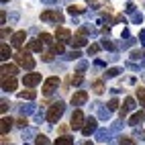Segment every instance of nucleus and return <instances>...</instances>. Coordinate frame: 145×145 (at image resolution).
Wrapping results in <instances>:
<instances>
[{
	"label": "nucleus",
	"instance_id": "nucleus-1",
	"mask_svg": "<svg viewBox=\"0 0 145 145\" xmlns=\"http://www.w3.org/2000/svg\"><path fill=\"white\" fill-rule=\"evenodd\" d=\"M63 110H65V104H63L61 100H57V102H53V104L49 106V110H47L45 119L49 121L51 125H55L57 121H59V119L63 117Z\"/></svg>",
	"mask_w": 145,
	"mask_h": 145
},
{
	"label": "nucleus",
	"instance_id": "nucleus-2",
	"mask_svg": "<svg viewBox=\"0 0 145 145\" xmlns=\"http://www.w3.org/2000/svg\"><path fill=\"white\" fill-rule=\"evenodd\" d=\"M14 61H16V65L25 67V70H29V72H31L33 67H35V59L31 57L29 49H21V51H16V53H14Z\"/></svg>",
	"mask_w": 145,
	"mask_h": 145
},
{
	"label": "nucleus",
	"instance_id": "nucleus-3",
	"mask_svg": "<svg viewBox=\"0 0 145 145\" xmlns=\"http://www.w3.org/2000/svg\"><path fill=\"white\" fill-rule=\"evenodd\" d=\"M80 131H82L84 137H90V135H94L96 131H98V119H96V117H88V119L84 121V127H82Z\"/></svg>",
	"mask_w": 145,
	"mask_h": 145
},
{
	"label": "nucleus",
	"instance_id": "nucleus-4",
	"mask_svg": "<svg viewBox=\"0 0 145 145\" xmlns=\"http://www.w3.org/2000/svg\"><path fill=\"white\" fill-rule=\"evenodd\" d=\"M41 21L51 23V25H59V23H63V14L59 10H45V12H41Z\"/></svg>",
	"mask_w": 145,
	"mask_h": 145
},
{
	"label": "nucleus",
	"instance_id": "nucleus-5",
	"mask_svg": "<svg viewBox=\"0 0 145 145\" xmlns=\"http://www.w3.org/2000/svg\"><path fill=\"white\" fill-rule=\"evenodd\" d=\"M84 121H86L84 112H82L80 108H76V110L72 112V117H70V127H72L74 131H78V129H82V127H84Z\"/></svg>",
	"mask_w": 145,
	"mask_h": 145
},
{
	"label": "nucleus",
	"instance_id": "nucleus-6",
	"mask_svg": "<svg viewBox=\"0 0 145 145\" xmlns=\"http://www.w3.org/2000/svg\"><path fill=\"white\" fill-rule=\"evenodd\" d=\"M57 86H59V78H57V76L47 78V80L43 82V94H45V96H51V94L57 90Z\"/></svg>",
	"mask_w": 145,
	"mask_h": 145
},
{
	"label": "nucleus",
	"instance_id": "nucleus-7",
	"mask_svg": "<svg viewBox=\"0 0 145 145\" xmlns=\"http://www.w3.org/2000/svg\"><path fill=\"white\" fill-rule=\"evenodd\" d=\"M23 84L27 86V88H33V86L41 84V74H39V72H31V74H25V78H23Z\"/></svg>",
	"mask_w": 145,
	"mask_h": 145
},
{
	"label": "nucleus",
	"instance_id": "nucleus-8",
	"mask_svg": "<svg viewBox=\"0 0 145 145\" xmlns=\"http://www.w3.org/2000/svg\"><path fill=\"white\" fill-rule=\"evenodd\" d=\"M133 108H135V98H133V96H127V98H125V102H123V106L119 108V117L125 119V117H127V112L133 110Z\"/></svg>",
	"mask_w": 145,
	"mask_h": 145
},
{
	"label": "nucleus",
	"instance_id": "nucleus-9",
	"mask_svg": "<svg viewBox=\"0 0 145 145\" xmlns=\"http://www.w3.org/2000/svg\"><path fill=\"white\" fill-rule=\"evenodd\" d=\"M55 39H57V41H61V43L72 41V33H70V29H65V27H57V29H55Z\"/></svg>",
	"mask_w": 145,
	"mask_h": 145
},
{
	"label": "nucleus",
	"instance_id": "nucleus-10",
	"mask_svg": "<svg viewBox=\"0 0 145 145\" xmlns=\"http://www.w3.org/2000/svg\"><path fill=\"white\" fill-rule=\"evenodd\" d=\"M14 90H16L14 76H2V92H14Z\"/></svg>",
	"mask_w": 145,
	"mask_h": 145
},
{
	"label": "nucleus",
	"instance_id": "nucleus-11",
	"mask_svg": "<svg viewBox=\"0 0 145 145\" xmlns=\"http://www.w3.org/2000/svg\"><path fill=\"white\" fill-rule=\"evenodd\" d=\"M86 100H88V92L86 90H78V92L72 94V104L74 106H82V104H86Z\"/></svg>",
	"mask_w": 145,
	"mask_h": 145
},
{
	"label": "nucleus",
	"instance_id": "nucleus-12",
	"mask_svg": "<svg viewBox=\"0 0 145 145\" xmlns=\"http://www.w3.org/2000/svg\"><path fill=\"white\" fill-rule=\"evenodd\" d=\"M25 39H27V33H25V31H16V33H12V39H10V43H12V47L21 49V47H23V43H25Z\"/></svg>",
	"mask_w": 145,
	"mask_h": 145
},
{
	"label": "nucleus",
	"instance_id": "nucleus-13",
	"mask_svg": "<svg viewBox=\"0 0 145 145\" xmlns=\"http://www.w3.org/2000/svg\"><path fill=\"white\" fill-rule=\"evenodd\" d=\"M12 125H14V119H10V117H6V114H4V117L0 119V133L6 135L8 131L12 129Z\"/></svg>",
	"mask_w": 145,
	"mask_h": 145
},
{
	"label": "nucleus",
	"instance_id": "nucleus-14",
	"mask_svg": "<svg viewBox=\"0 0 145 145\" xmlns=\"http://www.w3.org/2000/svg\"><path fill=\"white\" fill-rule=\"evenodd\" d=\"M70 43L76 47V49H78V47H84L86 43H88V39H86V35H84V33H78L76 37H72V41H70Z\"/></svg>",
	"mask_w": 145,
	"mask_h": 145
},
{
	"label": "nucleus",
	"instance_id": "nucleus-15",
	"mask_svg": "<svg viewBox=\"0 0 145 145\" xmlns=\"http://www.w3.org/2000/svg\"><path fill=\"white\" fill-rule=\"evenodd\" d=\"M143 121H145V112H143V110H139V112H135L133 117L129 119V125H131V127H137V125H141Z\"/></svg>",
	"mask_w": 145,
	"mask_h": 145
},
{
	"label": "nucleus",
	"instance_id": "nucleus-16",
	"mask_svg": "<svg viewBox=\"0 0 145 145\" xmlns=\"http://www.w3.org/2000/svg\"><path fill=\"white\" fill-rule=\"evenodd\" d=\"M0 72H2V76H14L16 72H18V67L14 65V63H2V70H0Z\"/></svg>",
	"mask_w": 145,
	"mask_h": 145
},
{
	"label": "nucleus",
	"instance_id": "nucleus-17",
	"mask_svg": "<svg viewBox=\"0 0 145 145\" xmlns=\"http://www.w3.org/2000/svg\"><path fill=\"white\" fill-rule=\"evenodd\" d=\"M35 96H37V92H35L33 88H27V90H21V92H18V98H21V100H33Z\"/></svg>",
	"mask_w": 145,
	"mask_h": 145
},
{
	"label": "nucleus",
	"instance_id": "nucleus-18",
	"mask_svg": "<svg viewBox=\"0 0 145 145\" xmlns=\"http://www.w3.org/2000/svg\"><path fill=\"white\" fill-rule=\"evenodd\" d=\"M0 57H2V61H6L8 57H14V55H12V49H10V47H8L6 43L0 45Z\"/></svg>",
	"mask_w": 145,
	"mask_h": 145
},
{
	"label": "nucleus",
	"instance_id": "nucleus-19",
	"mask_svg": "<svg viewBox=\"0 0 145 145\" xmlns=\"http://www.w3.org/2000/svg\"><path fill=\"white\" fill-rule=\"evenodd\" d=\"M43 45H45V43H43L41 39H33L31 43L27 45V49H29V51H41V49H43Z\"/></svg>",
	"mask_w": 145,
	"mask_h": 145
},
{
	"label": "nucleus",
	"instance_id": "nucleus-20",
	"mask_svg": "<svg viewBox=\"0 0 145 145\" xmlns=\"http://www.w3.org/2000/svg\"><path fill=\"white\" fill-rule=\"evenodd\" d=\"M110 108H104V106H98V121H110Z\"/></svg>",
	"mask_w": 145,
	"mask_h": 145
},
{
	"label": "nucleus",
	"instance_id": "nucleus-21",
	"mask_svg": "<svg viewBox=\"0 0 145 145\" xmlns=\"http://www.w3.org/2000/svg\"><path fill=\"white\" fill-rule=\"evenodd\" d=\"M96 135H98V137H96L98 141H106V139H110L112 131H110V129H98V131H96Z\"/></svg>",
	"mask_w": 145,
	"mask_h": 145
},
{
	"label": "nucleus",
	"instance_id": "nucleus-22",
	"mask_svg": "<svg viewBox=\"0 0 145 145\" xmlns=\"http://www.w3.org/2000/svg\"><path fill=\"white\" fill-rule=\"evenodd\" d=\"M53 145H74V137H67V135H63V137H57Z\"/></svg>",
	"mask_w": 145,
	"mask_h": 145
},
{
	"label": "nucleus",
	"instance_id": "nucleus-23",
	"mask_svg": "<svg viewBox=\"0 0 145 145\" xmlns=\"http://www.w3.org/2000/svg\"><path fill=\"white\" fill-rule=\"evenodd\" d=\"M82 82H84V72H82V70H78V74L72 76V86H76V88H78Z\"/></svg>",
	"mask_w": 145,
	"mask_h": 145
},
{
	"label": "nucleus",
	"instance_id": "nucleus-24",
	"mask_svg": "<svg viewBox=\"0 0 145 145\" xmlns=\"http://www.w3.org/2000/svg\"><path fill=\"white\" fill-rule=\"evenodd\" d=\"M92 90H94L96 94H102V92H104V82H102V80H94Z\"/></svg>",
	"mask_w": 145,
	"mask_h": 145
},
{
	"label": "nucleus",
	"instance_id": "nucleus-25",
	"mask_svg": "<svg viewBox=\"0 0 145 145\" xmlns=\"http://www.w3.org/2000/svg\"><path fill=\"white\" fill-rule=\"evenodd\" d=\"M39 39H41L45 45H53V37H51L49 33H41V35H39Z\"/></svg>",
	"mask_w": 145,
	"mask_h": 145
},
{
	"label": "nucleus",
	"instance_id": "nucleus-26",
	"mask_svg": "<svg viewBox=\"0 0 145 145\" xmlns=\"http://www.w3.org/2000/svg\"><path fill=\"white\" fill-rule=\"evenodd\" d=\"M84 10H86L84 6H74V4L67 6V12H70V14H80V12H84Z\"/></svg>",
	"mask_w": 145,
	"mask_h": 145
},
{
	"label": "nucleus",
	"instance_id": "nucleus-27",
	"mask_svg": "<svg viewBox=\"0 0 145 145\" xmlns=\"http://www.w3.org/2000/svg\"><path fill=\"white\" fill-rule=\"evenodd\" d=\"M135 94H137V98H139V102L145 106V88H141V86H139V88L137 90H135Z\"/></svg>",
	"mask_w": 145,
	"mask_h": 145
},
{
	"label": "nucleus",
	"instance_id": "nucleus-28",
	"mask_svg": "<svg viewBox=\"0 0 145 145\" xmlns=\"http://www.w3.org/2000/svg\"><path fill=\"white\" fill-rule=\"evenodd\" d=\"M121 74V67H110V70H106V78H117Z\"/></svg>",
	"mask_w": 145,
	"mask_h": 145
},
{
	"label": "nucleus",
	"instance_id": "nucleus-29",
	"mask_svg": "<svg viewBox=\"0 0 145 145\" xmlns=\"http://www.w3.org/2000/svg\"><path fill=\"white\" fill-rule=\"evenodd\" d=\"M27 125H29L27 117H25V114H21V117L16 119V127H21V129H27Z\"/></svg>",
	"mask_w": 145,
	"mask_h": 145
},
{
	"label": "nucleus",
	"instance_id": "nucleus-30",
	"mask_svg": "<svg viewBox=\"0 0 145 145\" xmlns=\"http://www.w3.org/2000/svg\"><path fill=\"white\" fill-rule=\"evenodd\" d=\"M51 49H53L55 53H63V51H65V47H63V43H61V41H57V43H53V45H51Z\"/></svg>",
	"mask_w": 145,
	"mask_h": 145
},
{
	"label": "nucleus",
	"instance_id": "nucleus-31",
	"mask_svg": "<svg viewBox=\"0 0 145 145\" xmlns=\"http://www.w3.org/2000/svg\"><path fill=\"white\" fill-rule=\"evenodd\" d=\"M35 145H49V139H47L45 135H37V139H35Z\"/></svg>",
	"mask_w": 145,
	"mask_h": 145
},
{
	"label": "nucleus",
	"instance_id": "nucleus-32",
	"mask_svg": "<svg viewBox=\"0 0 145 145\" xmlns=\"http://www.w3.org/2000/svg\"><path fill=\"white\" fill-rule=\"evenodd\" d=\"M100 47L102 45H98V43H94V45H88V55H96L100 51Z\"/></svg>",
	"mask_w": 145,
	"mask_h": 145
},
{
	"label": "nucleus",
	"instance_id": "nucleus-33",
	"mask_svg": "<svg viewBox=\"0 0 145 145\" xmlns=\"http://www.w3.org/2000/svg\"><path fill=\"white\" fill-rule=\"evenodd\" d=\"M35 110V106L33 104H27V106H21V114H25V117H27V114H31Z\"/></svg>",
	"mask_w": 145,
	"mask_h": 145
},
{
	"label": "nucleus",
	"instance_id": "nucleus-34",
	"mask_svg": "<svg viewBox=\"0 0 145 145\" xmlns=\"http://www.w3.org/2000/svg\"><path fill=\"white\" fill-rule=\"evenodd\" d=\"M143 53H145V51H139V49L131 51V59H133V61H137V59H143Z\"/></svg>",
	"mask_w": 145,
	"mask_h": 145
},
{
	"label": "nucleus",
	"instance_id": "nucleus-35",
	"mask_svg": "<svg viewBox=\"0 0 145 145\" xmlns=\"http://www.w3.org/2000/svg\"><path fill=\"white\" fill-rule=\"evenodd\" d=\"M119 145H135V139L133 137H121L119 139Z\"/></svg>",
	"mask_w": 145,
	"mask_h": 145
},
{
	"label": "nucleus",
	"instance_id": "nucleus-36",
	"mask_svg": "<svg viewBox=\"0 0 145 145\" xmlns=\"http://www.w3.org/2000/svg\"><path fill=\"white\" fill-rule=\"evenodd\" d=\"M80 55H82V53H80V51H78V49H76V47H74V49H72L70 53H67L65 57H67V59H78Z\"/></svg>",
	"mask_w": 145,
	"mask_h": 145
},
{
	"label": "nucleus",
	"instance_id": "nucleus-37",
	"mask_svg": "<svg viewBox=\"0 0 145 145\" xmlns=\"http://www.w3.org/2000/svg\"><path fill=\"white\" fill-rule=\"evenodd\" d=\"M53 53H55L53 49H51V51H45V53L41 55V59H43V61H53Z\"/></svg>",
	"mask_w": 145,
	"mask_h": 145
},
{
	"label": "nucleus",
	"instance_id": "nucleus-38",
	"mask_svg": "<svg viewBox=\"0 0 145 145\" xmlns=\"http://www.w3.org/2000/svg\"><path fill=\"white\" fill-rule=\"evenodd\" d=\"M104 49H110V51H114V43H110L108 39H102V43H100Z\"/></svg>",
	"mask_w": 145,
	"mask_h": 145
},
{
	"label": "nucleus",
	"instance_id": "nucleus-39",
	"mask_svg": "<svg viewBox=\"0 0 145 145\" xmlns=\"http://www.w3.org/2000/svg\"><path fill=\"white\" fill-rule=\"evenodd\" d=\"M108 108H110V110H117V108H119V100H117V98H110Z\"/></svg>",
	"mask_w": 145,
	"mask_h": 145
},
{
	"label": "nucleus",
	"instance_id": "nucleus-40",
	"mask_svg": "<svg viewBox=\"0 0 145 145\" xmlns=\"http://www.w3.org/2000/svg\"><path fill=\"white\" fill-rule=\"evenodd\" d=\"M133 23H137V25L143 23V14L141 12H133Z\"/></svg>",
	"mask_w": 145,
	"mask_h": 145
},
{
	"label": "nucleus",
	"instance_id": "nucleus-41",
	"mask_svg": "<svg viewBox=\"0 0 145 145\" xmlns=\"http://www.w3.org/2000/svg\"><path fill=\"white\" fill-rule=\"evenodd\" d=\"M8 106H10V104H8L6 100H2V102H0V112H2V114H6V110H8Z\"/></svg>",
	"mask_w": 145,
	"mask_h": 145
},
{
	"label": "nucleus",
	"instance_id": "nucleus-42",
	"mask_svg": "<svg viewBox=\"0 0 145 145\" xmlns=\"http://www.w3.org/2000/svg\"><path fill=\"white\" fill-rule=\"evenodd\" d=\"M121 129H123V119H121V123H114L112 127H110V131H112V133H117V131H121Z\"/></svg>",
	"mask_w": 145,
	"mask_h": 145
},
{
	"label": "nucleus",
	"instance_id": "nucleus-43",
	"mask_svg": "<svg viewBox=\"0 0 145 145\" xmlns=\"http://www.w3.org/2000/svg\"><path fill=\"white\" fill-rule=\"evenodd\" d=\"M8 35H10V29H6V27L2 25V39H6Z\"/></svg>",
	"mask_w": 145,
	"mask_h": 145
},
{
	"label": "nucleus",
	"instance_id": "nucleus-44",
	"mask_svg": "<svg viewBox=\"0 0 145 145\" xmlns=\"http://www.w3.org/2000/svg\"><path fill=\"white\" fill-rule=\"evenodd\" d=\"M127 12H135V4L133 2H127Z\"/></svg>",
	"mask_w": 145,
	"mask_h": 145
},
{
	"label": "nucleus",
	"instance_id": "nucleus-45",
	"mask_svg": "<svg viewBox=\"0 0 145 145\" xmlns=\"http://www.w3.org/2000/svg\"><path fill=\"white\" fill-rule=\"evenodd\" d=\"M139 41H141V45H145V29L139 33Z\"/></svg>",
	"mask_w": 145,
	"mask_h": 145
},
{
	"label": "nucleus",
	"instance_id": "nucleus-46",
	"mask_svg": "<svg viewBox=\"0 0 145 145\" xmlns=\"http://www.w3.org/2000/svg\"><path fill=\"white\" fill-rule=\"evenodd\" d=\"M0 21H2V25H6V12H4V10L0 12Z\"/></svg>",
	"mask_w": 145,
	"mask_h": 145
},
{
	"label": "nucleus",
	"instance_id": "nucleus-47",
	"mask_svg": "<svg viewBox=\"0 0 145 145\" xmlns=\"http://www.w3.org/2000/svg\"><path fill=\"white\" fill-rule=\"evenodd\" d=\"M88 4H92V8H98V0H88Z\"/></svg>",
	"mask_w": 145,
	"mask_h": 145
},
{
	"label": "nucleus",
	"instance_id": "nucleus-48",
	"mask_svg": "<svg viewBox=\"0 0 145 145\" xmlns=\"http://www.w3.org/2000/svg\"><path fill=\"white\" fill-rule=\"evenodd\" d=\"M86 65H88L86 61H80V65H78V70H82V72H84V70H86Z\"/></svg>",
	"mask_w": 145,
	"mask_h": 145
},
{
	"label": "nucleus",
	"instance_id": "nucleus-49",
	"mask_svg": "<svg viewBox=\"0 0 145 145\" xmlns=\"http://www.w3.org/2000/svg\"><path fill=\"white\" fill-rule=\"evenodd\" d=\"M94 63H96V65H98V67H104V65H106V63H104V61H102V59H96V61H94Z\"/></svg>",
	"mask_w": 145,
	"mask_h": 145
},
{
	"label": "nucleus",
	"instance_id": "nucleus-50",
	"mask_svg": "<svg viewBox=\"0 0 145 145\" xmlns=\"http://www.w3.org/2000/svg\"><path fill=\"white\" fill-rule=\"evenodd\" d=\"M82 145H94V143H92V141H84Z\"/></svg>",
	"mask_w": 145,
	"mask_h": 145
},
{
	"label": "nucleus",
	"instance_id": "nucleus-51",
	"mask_svg": "<svg viewBox=\"0 0 145 145\" xmlns=\"http://www.w3.org/2000/svg\"><path fill=\"white\" fill-rule=\"evenodd\" d=\"M43 2H47V4H51V2H55V0H43Z\"/></svg>",
	"mask_w": 145,
	"mask_h": 145
},
{
	"label": "nucleus",
	"instance_id": "nucleus-52",
	"mask_svg": "<svg viewBox=\"0 0 145 145\" xmlns=\"http://www.w3.org/2000/svg\"><path fill=\"white\" fill-rule=\"evenodd\" d=\"M141 61H143V67H145V53H143V59H141Z\"/></svg>",
	"mask_w": 145,
	"mask_h": 145
},
{
	"label": "nucleus",
	"instance_id": "nucleus-53",
	"mask_svg": "<svg viewBox=\"0 0 145 145\" xmlns=\"http://www.w3.org/2000/svg\"><path fill=\"white\" fill-rule=\"evenodd\" d=\"M6 2H8V0H2V4H6Z\"/></svg>",
	"mask_w": 145,
	"mask_h": 145
}]
</instances>
